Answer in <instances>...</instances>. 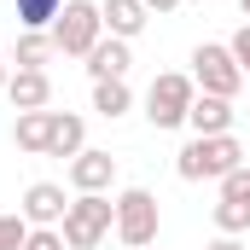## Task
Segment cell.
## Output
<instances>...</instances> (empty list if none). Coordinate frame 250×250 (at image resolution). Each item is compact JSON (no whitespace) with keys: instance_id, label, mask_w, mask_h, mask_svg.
Wrapping results in <instances>:
<instances>
[{"instance_id":"1","label":"cell","mask_w":250,"mask_h":250,"mask_svg":"<svg viewBox=\"0 0 250 250\" xmlns=\"http://www.w3.org/2000/svg\"><path fill=\"white\" fill-rule=\"evenodd\" d=\"M239 163H245L239 134H209V140L192 134L187 146L175 151V175H181V181H221V175H233Z\"/></svg>"},{"instance_id":"2","label":"cell","mask_w":250,"mask_h":250,"mask_svg":"<svg viewBox=\"0 0 250 250\" xmlns=\"http://www.w3.org/2000/svg\"><path fill=\"white\" fill-rule=\"evenodd\" d=\"M111 227H117V198L111 192H76L70 209H64V221H59L70 250H99Z\"/></svg>"},{"instance_id":"3","label":"cell","mask_w":250,"mask_h":250,"mask_svg":"<svg viewBox=\"0 0 250 250\" xmlns=\"http://www.w3.org/2000/svg\"><path fill=\"white\" fill-rule=\"evenodd\" d=\"M157 227H163V209H157V192L151 187H128L117 192V239H123L128 250H151L157 245Z\"/></svg>"},{"instance_id":"4","label":"cell","mask_w":250,"mask_h":250,"mask_svg":"<svg viewBox=\"0 0 250 250\" xmlns=\"http://www.w3.org/2000/svg\"><path fill=\"white\" fill-rule=\"evenodd\" d=\"M99 41H105V18H99V0H64L59 23H53V47H59L64 59H87Z\"/></svg>"},{"instance_id":"5","label":"cell","mask_w":250,"mask_h":250,"mask_svg":"<svg viewBox=\"0 0 250 250\" xmlns=\"http://www.w3.org/2000/svg\"><path fill=\"white\" fill-rule=\"evenodd\" d=\"M192 99H198V82L181 76V70H163L151 87H146V123L151 128H181L192 111Z\"/></svg>"},{"instance_id":"6","label":"cell","mask_w":250,"mask_h":250,"mask_svg":"<svg viewBox=\"0 0 250 250\" xmlns=\"http://www.w3.org/2000/svg\"><path fill=\"white\" fill-rule=\"evenodd\" d=\"M192 82H198V93H215V99H233V93L245 87V70H239V59H233L227 47L204 41V47H192Z\"/></svg>"},{"instance_id":"7","label":"cell","mask_w":250,"mask_h":250,"mask_svg":"<svg viewBox=\"0 0 250 250\" xmlns=\"http://www.w3.org/2000/svg\"><path fill=\"white\" fill-rule=\"evenodd\" d=\"M64 209H70V198H64L59 181H35V187L23 192V204H18V215H23L29 227H59Z\"/></svg>"},{"instance_id":"8","label":"cell","mask_w":250,"mask_h":250,"mask_svg":"<svg viewBox=\"0 0 250 250\" xmlns=\"http://www.w3.org/2000/svg\"><path fill=\"white\" fill-rule=\"evenodd\" d=\"M70 187L76 192H111L117 187V157H111V151H93V146L76 151V157H70Z\"/></svg>"},{"instance_id":"9","label":"cell","mask_w":250,"mask_h":250,"mask_svg":"<svg viewBox=\"0 0 250 250\" xmlns=\"http://www.w3.org/2000/svg\"><path fill=\"white\" fill-rule=\"evenodd\" d=\"M187 128L198 140H209V134H233V99H215V93H198L187 111Z\"/></svg>"},{"instance_id":"10","label":"cell","mask_w":250,"mask_h":250,"mask_svg":"<svg viewBox=\"0 0 250 250\" xmlns=\"http://www.w3.org/2000/svg\"><path fill=\"white\" fill-rule=\"evenodd\" d=\"M6 99H12V111H47V105H53V82H47V70H12Z\"/></svg>"},{"instance_id":"11","label":"cell","mask_w":250,"mask_h":250,"mask_svg":"<svg viewBox=\"0 0 250 250\" xmlns=\"http://www.w3.org/2000/svg\"><path fill=\"white\" fill-rule=\"evenodd\" d=\"M99 18H105V35H117V41H134L151 23L146 0H99Z\"/></svg>"},{"instance_id":"12","label":"cell","mask_w":250,"mask_h":250,"mask_svg":"<svg viewBox=\"0 0 250 250\" xmlns=\"http://www.w3.org/2000/svg\"><path fill=\"white\" fill-rule=\"evenodd\" d=\"M128 64H134L128 41L105 35V41H99V47L87 53V76H93V82H128Z\"/></svg>"},{"instance_id":"13","label":"cell","mask_w":250,"mask_h":250,"mask_svg":"<svg viewBox=\"0 0 250 250\" xmlns=\"http://www.w3.org/2000/svg\"><path fill=\"white\" fill-rule=\"evenodd\" d=\"M47 140H53V111H18V123H12V146L18 151L47 157Z\"/></svg>"},{"instance_id":"14","label":"cell","mask_w":250,"mask_h":250,"mask_svg":"<svg viewBox=\"0 0 250 250\" xmlns=\"http://www.w3.org/2000/svg\"><path fill=\"white\" fill-rule=\"evenodd\" d=\"M87 151V123L76 111H53V140H47V157H76Z\"/></svg>"},{"instance_id":"15","label":"cell","mask_w":250,"mask_h":250,"mask_svg":"<svg viewBox=\"0 0 250 250\" xmlns=\"http://www.w3.org/2000/svg\"><path fill=\"white\" fill-rule=\"evenodd\" d=\"M53 53H59V47H53V35H47V29H23V35H18V47H12L18 70H47Z\"/></svg>"},{"instance_id":"16","label":"cell","mask_w":250,"mask_h":250,"mask_svg":"<svg viewBox=\"0 0 250 250\" xmlns=\"http://www.w3.org/2000/svg\"><path fill=\"white\" fill-rule=\"evenodd\" d=\"M93 111L105 117V123H117L134 111V93H128V82H93Z\"/></svg>"},{"instance_id":"17","label":"cell","mask_w":250,"mask_h":250,"mask_svg":"<svg viewBox=\"0 0 250 250\" xmlns=\"http://www.w3.org/2000/svg\"><path fill=\"white\" fill-rule=\"evenodd\" d=\"M64 0H18V29H53Z\"/></svg>"},{"instance_id":"18","label":"cell","mask_w":250,"mask_h":250,"mask_svg":"<svg viewBox=\"0 0 250 250\" xmlns=\"http://www.w3.org/2000/svg\"><path fill=\"white\" fill-rule=\"evenodd\" d=\"M215 233H227V239H239V233H250V204H215Z\"/></svg>"},{"instance_id":"19","label":"cell","mask_w":250,"mask_h":250,"mask_svg":"<svg viewBox=\"0 0 250 250\" xmlns=\"http://www.w3.org/2000/svg\"><path fill=\"white\" fill-rule=\"evenodd\" d=\"M221 198H227V204H250V169L245 163H239L233 175H221Z\"/></svg>"},{"instance_id":"20","label":"cell","mask_w":250,"mask_h":250,"mask_svg":"<svg viewBox=\"0 0 250 250\" xmlns=\"http://www.w3.org/2000/svg\"><path fill=\"white\" fill-rule=\"evenodd\" d=\"M23 239H29V221L23 215H0V250H23Z\"/></svg>"},{"instance_id":"21","label":"cell","mask_w":250,"mask_h":250,"mask_svg":"<svg viewBox=\"0 0 250 250\" xmlns=\"http://www.w3.org/2000/svg\"><path fill=\"white\" fill-rule=\"evenodd\" d=\"M23 250H70V245H64V233H59V227H29Z\"/></svg>"},{"instance_id":"22","label":"cell","mask_w":250,"mask_h":250,"mask_svg":"<svg viewBox=\"0 0 250 250\" xmlns=\"http://www.w3.org/2000/svg\"><path fill=\"white\" fill-rule=\"evenodd\" d=\"M227 53L239 59V70H245V82H250V23L239 29V35H233V41H227Z\"/></svg>"},{"instance_id":"23","label":"cell","mask_w":250,"mask_h":250,"mask_svg":"<svg viewBox=\"0 0 250 250\" xmlns=\"http://www.w3.org/2000/svg\"><path fill=\"white\" fill-rule=\"evenodd\" d=\"M204 250H245V245H239V239H227V233H215V239H209Z\"/></svg>"},{"instance_id":"24","label":"cell","mask_w":250,"mask_h":250,"mask_svg":"<svg viewBox=\"0 0 250 250\" xmlns=\"http://www.w3.org/2000/svg\"><path fill=\"white\" fill-rule=\"evenodd\" d=\"M181 0H146V12H175Z\"/></svg>"},{"instance_id":"25","label":"cell","mask_w":250,"mask_h":250,"mask_svg":"<svg viewBox=\"0 0 250 250\" xmlns=\"http://www.w3.org/2000/svg\"><path fill=\"white\" fill-rule=\"evenodd\" d=\"M6 82H12V70H6V53H0V93H6Z\"/></svg>"},{"instance_id":"26","label":"cell","mask_w":250,"mask_h":250,"mask_svg":"<svg viewBox=\"0 0 250 250\" xmlns=\"http://www.w3.org/2000/svg\"><path fill=\"white\" fill-rule=\"evenodd\" d=\"M239 12H245V18H250V0H239Z\"/></svg>"}]
</instances>
